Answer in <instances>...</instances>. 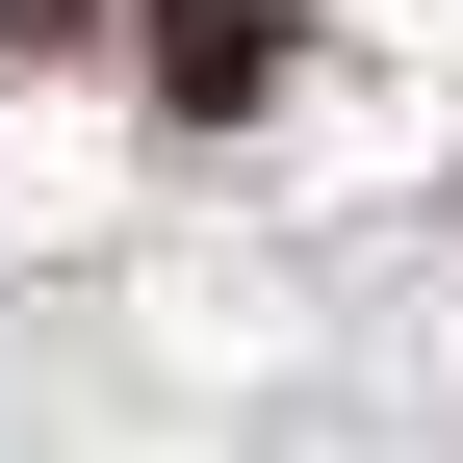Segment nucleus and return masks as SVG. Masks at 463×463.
<instances>
[{
	"label": "nucleus",
	"instance_id": "f257e3e1",
	"mask_svg": "<svg viewBox=\"0 0 463 463\" xmlns=\"http://www.w3.org/2000/svg\"><path fill=\"white\" fill-rule=\"evenodd\" d=\"M129 26H155V78H181L206 129H232V103H258L283 52H309V0H129Z\"/></svg>",
	"mask_w": 463,
	"mask_h": 463
},
{
	"label": "nucleus",
	"instance_id": "f03ea898",
	"mask_svg": "<svg viewBox=\"0 0 463 463\" xmlns=\"http://www.w3.org/2000/svg\"><path fill=\"white\" fill-rule=\"evenodd\" d=\"M52 26H103V0H0V52H52Z\"/></svg>",
	"mask_w": 463,
	"mask_h": 463
}]
</instances>
